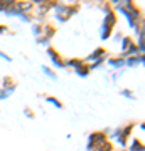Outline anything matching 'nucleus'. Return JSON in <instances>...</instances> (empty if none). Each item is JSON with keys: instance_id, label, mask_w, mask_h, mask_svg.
<instances>
[{"instance_id": "nucleus-1", "label": "nucleus", "mask_w": 145, "mask_h": 151, "mask_svg": "<svg viewBox=\"0 0 145 151\" xmlns=\"http://www.w3.org/2000/svg\"><path fill=\"white\" fill-rule=\"evenodd\" d=\"M130 151H144V145H142V141L138 139H133V145L130 148Z\"/></svg>"}, {"instance_id": "nucleus-2", "label": "nucleus", "mask_w": 145, "mask_h": 151, "mask_svg": "<svg viewBox=\"0 0 145 151\" xmlns=\"http://www.w3.org/2000/svg\"><path fill=\"white\" fill-rule=\"evenodd\" d=\"M100 54H105V49H98V50H95V52L90 55V59H98V57H101Z\"/></svg>"}, {"instance_id": "nucleus-3", "label": "nucleus", "mask_w": 145, "mask_h": 151, "mask_svg": "<svg viewBox=\"0 0 145 151\" xmlns=\"http://www.w3.org/2000/svg\"><path fill=\"white\" fill-rule=\"evenodd\" d=\"M47 103H51V104H54L56 108H63V104L58 101V99H54V97H47Z\"/></svg>"}, {"instance_id": "nucleus-4", "label": "nucleus", "mask_w": 145, "mask_h": 151, "mask_svg": "<svg viewBox=\"0 0 145 151\" xmlns=\"http://www.w3.org/2000/svg\"><path fill=\"white\" fill-rule=\"evenodd\" d=\"M5 29H7L5 25H0V32H5Z\"/></svg>"}]
</instances>
